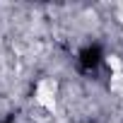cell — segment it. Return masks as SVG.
Wrapping results in <instances>:
<instances>
[{
    "mask_svg": "<svg viewBox=\"0 0 123 123\" xmlns=\"http://www.w3.org/2000/svg\"><path fill=\"white\" fill-rule=\"evenodd\" d=\"M55 94H58V85L53 80H41L36 85V92H34V99L39 106H43L46 111H53L55 109Z\"/></svg>",
    "mask_w": 123,
    "mask_h": 123,
    "instance_id": "cell-1",
    "label": "cell"
},
{
    "mask_svg": "<svg viewBox=\"0 0 123 123\" xmlns=\"http://www.w3.org/2000/svg\"><path fill=\"white\" fill-rule=\"evenodd\" d=\"M106 65L111 68L113 75H116V73H123V63H121V58H118V55H109V58H106Z\"/></svg>",
    "mask_w": 123,
    "mask_h": 123,
    "instance_id": "cell-2",
    "label": "cell"
}]
</instances>
